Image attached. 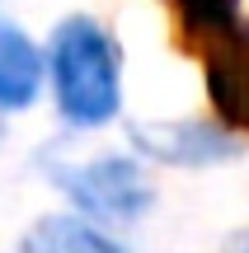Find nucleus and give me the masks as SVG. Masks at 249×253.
<instances>
[{"mask_svg":"<svg viewBox=\"0 0 249 253\" xmlns=\"http://www.w3.org/2000/svg\"><path fill=\"white\" fill-rule=\"evenodd\" d=\"M28 253H122L103 230L85 225L75 216H47L28 235Z\"/></svg>","mask_w":249,"mask_h":253,"instance_id":"obj_6","label":"nucleus"},{"mask_svg":"<svg viewBox=\"0 0 249 253\" xmlns=\"http://www.w3.org/2000/svg\"><path fill=\"white\" fill-rule=\"evenodd\" d=\"M52 84L71 126H103L122 103L118 42L94 19H66L52 33Z\"/></svg>","mask_w":249,"mask_h":253,"instance_id":"obj_1","label":"nucleus"},{"mask_svg":"<svg viewBox=\"0 0 249 253\" xmlns=\"http://www.w3.org/2000/svg\"><path fill=\"white\" fill-rule=\"evenodd\" d=\"M137 145L150 150L155 160L169 164H212L231 155V141L207 131L202 122H179V126H137Z\"/></svg>","mask_w":249,"mask_h":253,"instance_id":"obj_4","label":"nucleus"},{"mask_svg":"<svg viewBox=\"0 0 249 253\" xmlns=\"http://www.w3.org/2000/svg\"><path fill=\"white\" fill-rule=\"evenodd\" d=\"M38 84H43L38 47L0 19V108H28L38 99Z\"/></svg>","mask_w":249,"mask_h":253,"instance_id":"obj_5","label":"nucleus"},{"mask_svg":"<svg viewBox=\"0 0 249 253\" xmlns=\"http://www.w3.org/2000/svg\"><path fill=\"white\" fill-rule=\"evenodd\" d=\"M61 188L71 192V202L90 216H103V220H132L150 207V183L146 173L137 169L132 160H94V164H80V169H61Z\"/></svg>","mask_w":249,"mask_h":253,"instance_id":"obj_3","label":"nucleus"},{"mask_svg":"<svg viewBox=\"0 0 249 253\" xmlns=\"http://www.w3.org/2000/svg\"><path fill=\"white\" fill-rule=\"evenodd\" d=\"M221 19H235V0H179V24H184V33H198V28L221 24Z\"/></svg>","mask_w":249,"mask_h":253,"instance_id":"obj_7","label":"nucleus"},{"mask_svg":"<svg viewBox=\"0 0 249 253\" xmlns=\"http://www.w3.org/2000/svg\"><path fill=\"white\" fill-rule=\"evenodd\" d=\"M188 42L202 56L207 99H212L216 118L235 131H249V19L235 14L221 24H207L188 33Z\"/></svg>","mask_w":249,"mask_h":253,"instance_id":"obj_2","label":"nucleus"}]
</instances>
